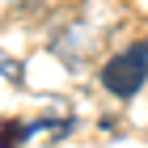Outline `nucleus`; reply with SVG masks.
I'll return each instance as SVG.
<instances>
[{"mask_svg":"<svg viewBox=\"0 0 148 148\" xmlns=\"http://www.w3.org/2000/svg\"><path fill=\"white\" fill-rule=\"evenodd\" d=\"M148 80V42L127 47L123 55H114L102 68V85L114 93V97H136Z\"/></svg>","mask_w":148,"mask_h":148,"instance_id":"nucleus-1","label":"nucleus"}]
</instances>
